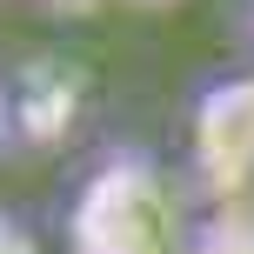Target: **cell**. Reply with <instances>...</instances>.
Masks as SVG:
<instances>
[{"label":"cell","mask_w":254,"mask_h":254,"mask_svg":"<svg viewBox=\"0 0 254 254\" xmlns=\"http://www.w3.org/2000/svg\"><path fill=\"white\" fill-rule=\"evenodd\" d=\"M0 254H47V248H40V234L27 228L13 207H0Z\"/></svg>","instance_id":"cell-1"},{"label":"cell","mask_w":254,"mask_h":254,"mask_svg":"<svg viewBox=\"0 0 254 254\" xmlns=\"http://www.w3.org/2000/svg\"><path fill=\"white\" fill-rule=\"evenodd\" d=\"M241 13H248V34H254V0H241Z\"/></svg>","instance_id":"cell-2"}]
</instances>
